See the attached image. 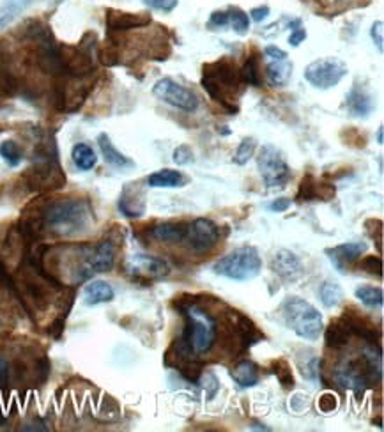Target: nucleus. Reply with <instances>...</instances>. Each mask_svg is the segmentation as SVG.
<instances>
[{
	"label": "nucleus",
	"instance_id": "nucleus-5",
	"mask_svg": "<svg viewBox=\"0 0 384 432\" xmlns=\"http://www.w3.org/2000/svg\"><path fill=\"white\" fill-rule=\"evenodd\" d=\"M27 188L36 193H48L66 186V175L57 160L54 142H43L36 151V163L23 175Z\"/></svg>",
	"mask_w": 384,
	"mask_h": 432
},
{
	"label": "nucleus",
	"instance_id": "nucleus-39",
	"mask_svg": "<svg viewBox=\"0 0 384 432\" xmlns=\"http://www.w3.org/2000/svg\"><path fill=\"white\" fill-rule=\"evenodd\" d=\"M370 223H372L373 227H370L368 223L365 222L366 233H368V236L372 238L373 241H377V247H379L380 254V252H383V222H380V220H370Z\"/></svg>",
	"mask_w": 384,
	"mask_h": 432
},
{
	"label": "nucleus",
	"instance_id": "nucleus-45",
	"mask_svg": "<svg viewBox=\"0 0 384 432\" xmlns=\"http://www.w3.org/2000/svg\"><path fill=\"white\" fill-rule=\"evenodd\" d=\"M264 55H266L269 61H284V59H289L287 52H284L281 48L274 47V45H269V47L264 48Z\"/></svg>",
	"mask_w": 384,
	"mask_h": 432
},
{
	"label": "nucleus",
	"instance_id": "nucleus-48",
	"mask_svg": "<svg viewBox=\"0 0 384 432\" xmlns=\"http://www.w3.org/2000/svg\"><path fill=\"white\" fill-rule=\"evenodd\" d=\"M289 207H291V199H277L273 200L271 204H267V209L273 211V213H284V211H287Z\"/></svg>",
	"mask_w": 384,
	"mask_h": 432
},
{
	"label": "nucleus",
	"instance_id": "nucleus-36",
	"mask_svg": "<svg viewBox=\"0 0 384 432\" xmlns=\"http://www.w3.org/2000/svg\"><path fill=\"white\" fill-rule=\"evenodd\" d=\"M359 269L373 276H383V259L379 255H365L359 262Z\"/></svg>",
	"mask_w": 384,
	"mask_h": 432
},
{
	"label": "nucleus",
	"instance_id": "nucleus-1",
	"mask_svg": "<svg viewBox=\"0 0 384 432\" xmlns=\"http://www.w3.org/2000/svg\"><path fill=\"white\" fill-rule=\"evenodd\" d=\"M41 230L54 238L68 240V238L83 236L93 229L94 214L89 200L86 199H57L50 200L43 207H37Z\"/></svg>",
	"mask_w": 384,
	"mask_h": 432
},
{
	"label": "nucleus",
	"instance_id": "nucleus-6",
	"mask_svg": "<svg viewBox=\"0 0 384 432\" xmlns=\"http://www.w3.org/2000/svg\"><path fill=\"white\" fill-rule=\"evenodd\" d=\"M280 314L289 329L305 340H317L324 329L322 314L299 296H287L280 305Z\"/></svg>",
	"mask_w": 384,
	"mask_h": 432
},
{
	"label": "nucleus",
	"instance_id": "nucleus-4",
	"mask_svg": "<svg viewBox=\"0 0 384 432\" xmlns=\"http://www.w3.org/2000/svg\"><path fill=\"white\" fill-rule=\"evenodd\" d=\"M333 378L342 388L351 392L363 393L365 390L373 388L383 378V363H380V347L370 344L358 356L349 358L338 365L333 372Z\"/></svg>",
	"mask_w": 384,
	"mask_h": 432
},
{
	"label": "nucleus",
	"instance_id": "nucleus-50",
	"mask_svg": "<svg viewBox=\"0 0 384 432\" xmlns=\"http://www.w3.org/2000/svg\"><path fill=\"white\" fill-rule=\"evenodd\" d=\"M377 144H379V146H383V144H384V128H383V126H379V129H377Z\"/></svg>",
	"mask_w": 384,
	"mask_h": 432
},
{
	"label": "nucleus",
	"instance_id": "nucleus-18",
	"mask_svg": "<svg viewBox=\"0 0 384 432\" xmlns=\"http://www.w3.org/2000/svg\"><path fill=\"white\" fill-rule=\"evenodd\" d=\"M337 188L330 182H320L312 174H306L301 179L296 199L299 202H308V200H331L334 199Z\"/></svg>",
	"mask_w": 384,
	"mask_h": 432
},
{
	"label": "nucleus",
	"instance_id": "nucleus-8",
	"mask_svg": "<svg viewBox=\"0 0 384 432\" xmlns=\"http://www.w3.org/2000/svg\"><path fill=\"white\" fill-rule=\"evenodd\" d=\"M257 167L267 188H285V185L291 181V167L285 161L281 151L271 144H266L259 151Z\"/></svg>",
	"mask_w": 384,
	"mask_h": 432
},
{
	"label": "nucleus",
	"instance_id": "nucleus-38",
	"mask_svg": "<svg viewBox=\"0 0 384 432\" xmlns=\"http://www.w3.org/2000/svg\"><path fill=\"white\" fill-rule=\"evenodd\" d=\"M200 378L204 379L202 386L206 388V392H207V400H213L214 395H216V392L220 390V381H218V378L213 374V372H206V374L202 372V375H200Z\"/></svg>",
	"mask_w": 384,
	"mask_h": 432
},
{
	"label": "nucleus",
	"instance_id": "nucleus-31",
	"mask_svg": "<svg viewBox=\"0 0 384 432\" xmlns=\"http://www.w3.org/2000/svg\"><path fill=\"white\" fill-rule=\"evenodd\" d=\"M271 370H273V374L277 375V379L280 381L281 388H294V375H292L291 365H289L287 360H281V358L280 360H274L273 363H271Z\"/></svg>",
	"mask_w": 384,
	"mask_h": 432
},
{
	"label": "nucleus",
	"instance_id": "nucleus-33",
	"mask_svg": "<svg viewBox=\"0 0 384 432\" xmlns=\"http://www.w3.org/2000/svg\"><path fill=\"white\" fill-rule=\"evenodd\" d=\"M0 156L9 167H18L22 163V149L15 140H4L0 142Z\"/></svg>",
	"mask_w": 384,
	"mask_h": 432
},
{
	"label": "nucleus",
	"instance_id": "nucleus-14",
	"mask_svg": "<svg viewBox=\"0 0 384 432\" xmlns=\"http://www.w3.org/2000/svg\"><path fill=\"white\" fill-rule=\"evenodd\" d=\"M271 269H273V273H277L284 282L289 284L298 282L303 276V273H305L301 259H299L294 252L285 250V248L274 252L273 259H271Z\"/></svg>",
	"mask_w": 384,
	"mask_h": 432
},
{
	"label": "nucleus",
	"instance_id": "nucleus-22",
	"mask_svg": "<svg viewBox=\"0 0 384 432\" xmlns=\"http://www.w3.org/2000/svg\"><path fill=\"white\" fill-rule=\"evenodd\" d=\"M231 378L234 379L239 388H252V386L259 385L260 370L253 361L243 360L231 368Z\"/></svg>",
	"mask_w": 384,
	"mask_h": 432
},
{
	"label": "nucleus",
	"instance_id": "nucleus-12",
	"mask_svg": "<svg viewBox=\"0 0 384 432\" xmlns=\"http://www.w3.org/2000/svg\"><path fill=\"white\" fill-rule=\"evenodd\" d=\"M128 273H132L133 279L139 282H151V280L163 279L168 275V264L163 259L153 257V255L135 254L129 257L128 264H126Z\"/></svg>",
	"mask_w": 384,
	"mask_h": 432
},
{
	"label": "nucleus",
	"instance_id": "nucleus-35",
	"mask_svg": "<svg viewBox=\"0 0 384 432\" xmlns=\"http://www.w3.org/2000/svg\"><path fill=\"white\" fill-rule=\"evenodd\" d=\"M257 149V142L255 139H243L241 144L238 146V149H235L234 154V163L235 165H246L250 160L253 158V154H255Z\"/></svg>",
	"mask_w": 384,
	"mask_h": 432
},
{
	"label": "nucleus",
	"instance_id": "nucleus-40",
	"mask_svg": "<svg viewBox=\"0 0 384 432\" xmlns=\"http://www.w3.org/2000/svg\"><path fill=\"white\" fill-rule=\"evenodd\" d=\"M149 8L158 9V11H165V13H170L172 9L178 8L179 0H144Z\"/></svg>",
	"mask_w": 384,
	"mask_h": 432
},
{
	"label": "nucleus",
	"instance_id": "nucleus-10",
	"mask_svg": "<svg viewBox=\"0 0 384 432\" xmlns=\"http://www.w3.org/2000/svg\"><path fill=\"white\" fill-rule=\"evenodd\" d=\"M153 94L163 103L182 112H195L199 108V98L188 87L181 86L172 78H160L153 87Z\"/></svg>",
	"mask_w": 384,
	"mask_h": 432
},
{
	"label": "nucleus",
	"instance_id": "nucleus-23",
	"mask_svg": "<svg viewBox=\"0 0 384 432\" xmlns=\"http://www.w3.org/2000/svg\"><path fill=\"white\" fill-rule=\"evenodd\" d=\"M292 76V62L289 59L284 61H269L266 64V80L271 87H285Z\"/></svg>",
	"mask_w": 384,
	"mask_h": 432
},
{
	"label": "nucleus",
	"instance_id": "nucleus-24",
	"mask_svg": "<svg viewBox=\"0 0 384 432\" xmlns=\"http://www.w3.org/2000/svg\"><path fill=\"white\" fill-rule=\"evenodd\" d=\"M98 146H100L101 154H103L105 161H107L108 165H112V167H115V168L133 167V161L129 160L128 156H124V154H122L121 151L114 146V144H112L110 136H108L107 133H101V135H98Z\"/></svg>",
	"mask_w": 384,
	"mask_h": 432
},
{
	"label": "nucleus",
	"instance_id": "nucleus-13",
	"mask_svg": "<svg viewBox=\"0 0 384 432\" xmlns=\"http://www.w3.org/2000/svg\"><path fill=\"white\" fill-rule=\"evenodd\" d=\"M115 262V247L110 240H105L98 245H89L86 255V276L93 279L98 273L110 272Z\"/></svg>",
	"mask_w": 384,
	"mask_h": 432
},
{
	"label": "nucleus",
	"instance_id": "nucleus-25",
	"mask_svg": "<svg viewBox=\"0 0 384 432\" xmlns=\"http://www.w3.org/2000/svg\"><path fill=\"white\" fill-rule=\"evenodd\" d=\"M351 337L352 333L349 332V328L342 319L331 321L330 326L324 329V342H326L327 349H342L351 342Z\"/></svg>",
	"mask_w": 384,
	"mask_h": 432
},
{
	"label": "nucleus",
	"instance_id": "nucleus-7",
	"mask_svg": "<svg viewBox=\"0 0 384 432\" xmlns=\"http://www.w3.org/2000/svg\"><path fill=\"white\" fill-rule=\"evenodd\" d=\"M260 269H262V259H260L259 250L250 245L235 248L213 266V272L216 275L235 280V282H248V280L257 279L260 275Z\"/></svg>",
	"mask_w": 384,
	"mask_h": 432
},
{
	"label": "nucleus",
	"instance_id": "nucleus-21",
	"mask_svg": "<svg viewBox=\"0 0 384 432\" xmlns=\"http://www.w3.org/2000/svg\"><path fill=\"white\" fill-rule=\"evenodd\" d=\"M345 107L354 117H366L373 110V100L368 91L356 83L345 98Z\"/></svg>",
	"mask_w": 384,
	"mask_h": 432
},
{
	"label": "nucleus",
	"instance_id": "nucleus-47",
	"mask_svg": "<svg viewBox=\"0 0 384 432\" xmlns=\"http://www.w3.org/2000/svg\"><path fill=\"white\" fill-rule=\"evenodd\" d=\"M305 40H306V30L299 25L296 27V29L291 33V36H289V45H291V47H299Z\"/></svg>",
	"mask_w": 384,
	"mask_h": 432
},
{
	"label": "nucleus",
	"instance_id": "nucleus-44",
	"mask_svg": "<svg viewBox=\"0 0 384 432\" xmlns=\"http://www.w3.org/2000/svg\"><path fill=\"white\" fill-rule=\"evenodd\" d=\"M384 23L380 22H376L372 25V40H373V43L377 45V48H379V52H383V48H384Z\"/></svg>",
	"mask_w": 384,
	"mask_h": 432
},
{
	"label": "nucleus",
	"instance_id": "nucleus-32",
	"mask_svg": "<svg viewBox=\"0 0 384 432\" xmlns=\"http://www.w3.org/2000/svg\"><path fill=\"white\" fill-rule=\"evenodd\" d=\"M228 25L234 29L235 34H239V36H245V34H248L250 30V16L246 15L243 9L239 8H228Z\"/></svg>",
	"mask_w": 384,
	"mask_h": 432
},
{
	"label": "nucleus",
	"instance_id": "nucleus-27",
	"mask_svg": "<svg viewBox=\"0 0 384 432\" xmlns=\"http://www.w3.org/2000/svg\"><path fill=\"white\" fill-rule=\"evenodd\" d=\"M188 182V179L179 170H172V168H163L147 177V185L151 188H181Z\"/></svg>",
	"mask_w": 384,
	"mask_h": 432
},
{
	"label": "nucleus",
	"instance_id": "nucleus-20",
	"mask_svg": "<svg viewBox=\"0 0 384 432\" xmlns=\"http://www.w3.org/2000/svg\"><path fill=\"white\" fill-rule=\"evenodd\" d=\"M188 233V223L163 222L149 230V238L160 243H182Z\"/></svg>",
	"mask_w": 384,
	"mask_h": 432
},
{
	"label": "nucleus",
	"instance_id": "nucleus-15",
	"mask_svg": "<svg viewBox=\"0 0 384 432\" xmlns=\"http://www.w3.org/2000/svg\"><path fill=\"white\" fill-rule=\"evenodd\" d=\"M366 248L368 247H366V243H363V241H351V243L338 245V247L334 248H327L326 255L330 257V261L333 262L334 268H337L342 275H345V273L349 272V268L365 254Z\"/></svg>",
	"mask_w": 384,
	"mask_h": 432
},
{
	"label": "nucleus",
	"instance_id": "nucleus-37",
	"mask_svg": "<svg viewBox=\"0 0 384 432\" xmlns=\"http://www.w3.org/2000/svg\"><path fill=\"white\" fill-rule=\"evenodd\" d=\"M23 6H25V2H20V0H13V2H9V8L6 9L2 15H0V30L4 29L6 25H9L11 23V20L15 18L16 13L20 11V9H23Z\"/></svg>",
	"mask_w": 384,
	"mask_h": 432
},
{
	"label": "nucleus",
	"instance_id": "nucleus-3",
	"mask_svg": "<svg viewBox=\"0 0 384 432\" xmlns=\"http://www.w3.org/2000/svg\"><path fill=\"white\" fill-rule=\"evenodd\" d=\"M174 307L185 315L186 326L181 339L188 344L197 358H202L213 351L218 340V322L206 308L199 305V296H181L174 301Z\"/></svg>",
	"mask_w": 384,
	"mask_h": 432
},
{
	"label": "nucleus",
	"instance_id": "nucleus-2",
	"mask_svg": "<svg viewBox=\"0 0 384 432\" xmlns=\"http://www.w3.org/2000/svg\"><path fill=\"white\" fill-rule=\"evenodd\" d=\"M202 87L211 100L216 101L231 115L238 114V100L245 91L241 69L234 59L221 57L214 62H207L202 68Z\"/></svg>",
	"mask_w": 384,
	"mask_h": 432
},
{
	"label": "nucleus",
	"instance_id": "nucleus-28",
	"mask_svg": "<svg viewBox=\"0 0 384 432\" xmlns=\"http://www.w3.org/2000/svg\"><path fill=\"white\" fill-rule=\"evenodd\" d=\"M71 156L80 170H93L98 163L96 153H94V149L89 146V144H83V142L76 144V146L73 147Z\"/></svg>",
	"mask_w": 384,
	"mask_h": 432
},
{
	"label": "nucleus",
	"instance_id": "nucleus-42",
	"mask_svg": "<svg viewBox=\"0 0 384 432\" xmlns=\"http://www.w3.org/2000/svg\"><path fill=\"white\" fill-rule=\"evenodd\" d=\"M174 161L178 165H188L193 161V153L190 149V146H179L174 151Z\"/></svg>",
	"mask_w": 384,
	"mask_h": 432
},
{
	"label": "nucleus",
	"instance_id": "nucleus-30",
	"mask_svg": "<svg viewBox=\"0 0 384 432\" xmlns=\"http://www.w3.org/2000/svg\"><path fill=\"white\" fill-rule=\"evenodd\" d=\"M354 296L368 308H380L384 303V293L380 287L361 286L356 289Z\"/></svg>",
	"mask_w": 384,
	"mask_h": 432
},
{
	"label": "nucleus",
	"instance_id": "nucleus-11",
	"mask_svg": "<svg viewBox=\"0 0 384 432\" xmlns=\"http://www.w3.org/2000/svg\"><path fill=\"white\" fill-rule=\"evenodd\" d=\"M185 241L193 254H207L220 241V229L211 220L197 218L188 223V233H186Z\"/></svg>",
	"mask_w": 384,
	"mask_h": 432
},
{
	"label": "nucleus",
	"instance_id": "nucleus-26",
	"mask_svg": "<svg viewBox=\"0 0 384 432\" xmlns=\"http://www.w3.org/2000/svg\"><path fill=\"white\" fill-rule=\"evenodd\" d=\"M83 296H86V303L89 307H94V305L108 303L114 300V289L105 280H93L83 289Z\"/></svg>",
	"mask_w": 384,
	"mask_h": 432
},
{
	"label": "nucleus",
	"instance_id": "nucleus-34",
	"mask_svg": "<svg viewBox=\"0 0 384 432\" xmlns=\"http://www.w3.org/2000/svg\"><path fill=\"white\" fill-rule=\"evenodd\" d=\"M243 82L246 86L260 87V75H259V62H257V55H250L246 64L241 68Z\"/></svg>",
	"mask_w": 384,
	"mask_h": 432
},
{
	"label": "nucleus",
	"instance_id": "nucleus-29",
	"mask_svg": "<svg viewBox=\"0 0 384 432\" xmlns=\"http://www.w3.org/2000/svg\"><path fill=\"white\" fill-rule=\"evenodd\" d=\"M319 296H320V301H322L324 307L334 308L342 303V300H344V289H342L337 282L326 280V282L320 286Z\"/></svg>",
	"mask_w": 384,
	"mask_h": 432
},
{
	"label": "nucleus",
	"instance_id": "nucleus-49",
	"mask_svg": "<svg viewBox=\"0 0 384 432\" xmlns=\"http://www.w3.org/2000/svg\"><path fill=\"white\" fill-rule=\"evenodd\" d=\"M250 16H252L253 22L260 23L262 20H266L267 16H269V8L267 6H260V8H253L252 11H250Z\"/></svg>",
	"mask_w": 384,
	"mask_h": 432
},
{
	"label": "nucleus",
	"instance_id": "nucleus-19",
	"mask_svg": "<svg viewBox=\"0 0 384 432\" xmlns=\"http://www.w3.org/2000/svg\"><path fill=\"white\" fill-rule=\"evenodd\" d=\"M340 319L345 322V326H347L352 335H358L361 337L363 340H366V342L379 346V333H377L373 322H370L368 319L359 315L354 308H345V312L342 314Z\"/></svg>",
	"mask_w": 384,
	"mask_h": 432
},
{
	"label": "nucleus",
	"instance_id": "nucleus-16",
	"mask_svg": "<svg viewBox=\"0 0 384 432\" xmlns=\"http://www.w3.org/2000/svg\"><path fill=\"white\" fill-rule=\"evenodd\" d=\"M119 209L128 218H140L146 213V193L139 182H128L119 197Z\"/></svg>",
	"mask_w": 384,
	"mask_h": 432
},
{
	"label": "nucleus",
	"instance_id": "nucleus-43",
	"mask_svg": "<svg viewBox=\"0 0 384 432\" xmlns=\"http://www.w3.org/2000/svg\"><path fill=\"white\" fill-rule=\"evenodd\" d=\"M337 406H338V400L333 393H324V395L319 399V409L322 411V413H331V411L337 409Z\"/></svg>",
	"mask_w": 384,
	"mask_h": 432
},
{
	"label": "nucleus",
	"instance_id": "nucleus-41",
	"mask_svg": "<svg viewBox=\"0 0 384 432\" xmlns=\"http://www.w3.org/2000/svg\"><path fill=\"white\" fill-rule=\"evenodd\" d=\"M228 25V13L227 11H214L213 15H211L209 23H207V27L209 29H223V27Z\"/></svg>",
	"mask_w": 384,
	"mask_h": 432
},
{
	"label": "nucleus",
	"instance_id": "nucleus-46",
	"mask_svg": "<svg viewBox=\"0 0 384 432\" xmlns=\"http://www.w3.org/2000/svg\"><path fill=\"white\" fill-rule=\"evenodd\" d=\"M9 378H11V367L8 360L0 356V388H6L9 385Z\"/></svg>",
	"mask_w": 384,
	"mask_h": 432
},
{
	"label": "nucleus",
	"instance_id": "nucleus-17",
	"mask_svg": "<svg viewBox=\"0 0 384 432\" xmlns=\"http://www.w3.org/2000/svg\"><path fill=\"white\" fill-rule=\"evenodd\" d=\"M105 22H107L108 33H122V30L147 27L151 23V16L144 13H124L108 9Z\"/></svg>",
	"mask_w": 384,
	"mask_h": 432
},
{
	"label": "nucleus",
	"instance_id": "nucleus-9",
	"mask_svg": "<svg viewBox=\"0 0 384 432\" xmlns=\"http://www.w3.org/2000/svg\"><path fill=\"white\" fill-rule=\"evenodd\" d=\"M347 71L349 69L344 62L334 57H327L310 62L305 68L303 76L315 89L327 91L337 87L344 80V76L347 75Z\"/></svg>",
	"mask_w": 384,
	"mask_h": 432
}]
</instances>
